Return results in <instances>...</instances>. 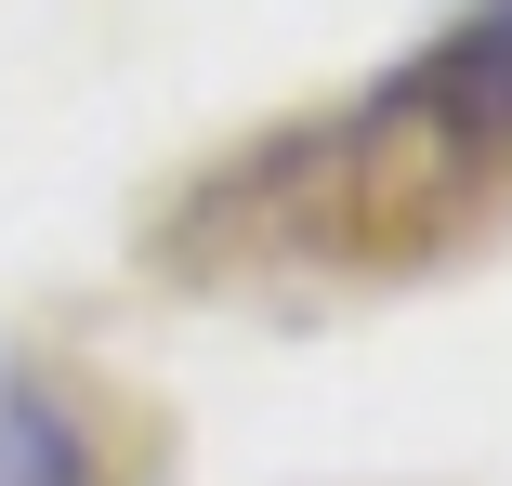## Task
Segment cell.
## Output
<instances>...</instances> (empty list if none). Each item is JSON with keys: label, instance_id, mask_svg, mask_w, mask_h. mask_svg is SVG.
<instances>
[{"label": "cell", "instance_id": "6da1fadb", "mask_svg": "<svg viewBox=\"0 0 512 486\" xmlns=\"http://www.w3.org/2000/svg\"><path fill=\"white\" fill-rule=\"evenodd\" d=\"M250 184H276V224L289 237L368 250V263L473 224L512 184V0H460L447 40H421L368 106L263 145Z\"/></svg>", "mask_w": 512, "mask_h": 486}, {"label": "cell", "instance_id": "7a4b0ae2", "mask_svg": "<svg viewBox=\"0 0 512 486\" xmlns=\"http://www.w3.org/2000/svg\"><path fill=\"white\" fill-rule=\"evenodd\" d=\"M0 486H106V421L40 355H0Z\"/></svg>", "mask_w": 512, "mask_h": 486}]
</instances>
